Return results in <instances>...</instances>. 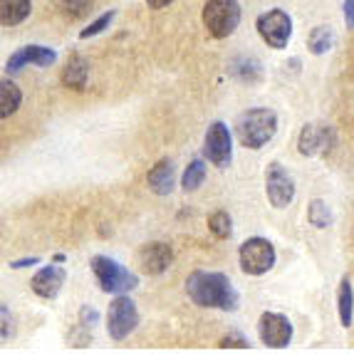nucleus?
Listing matches in <instances>:
<instances>
[{"label": "nucleus", "instance_id": "nucleus-2", "mask_svg": "<svg viewBox=\"0 0 354 354\" xmlns=\"http://www.w3.org/2000/svg\"><path fill=\"white\" fill-rule=\"evenodd\" d=\"M278 131V114L266 106L243 112L236 122V136L245 149H263Z\"/></svg>", "mask_w": 354, "mask_h": 354}, {"label": "nucleus", "instance_id": "nucleus-5", "mask_svg": "<svg viewBox=\"0 0 354 354\" xmlns=\"http://www.w3.org/2000/svg\"><path fill=\"white\" fill-rule=\"evenodd\" d=\"M139 310H136V302L129 295H117L109 302V310H106V332L114 342H122L131 332L139 327Z\"/></svg>", "mask_w": 354, "mask_h": 354}, {"label": "nucleus", "instance_id": "nucleus-17", "mask_svg": "<svg viewBox=\"0 0 354 354\" xmlns=\"http://www.w3.org/2000/svg\"><path fill=\"white\" fill-rule=\"evenodd\" d=\"M337 315H339V325L349 330L354 322V290L347 275L339 280V288H337Z\"/></svg>", "mask_w": 354, "mask_h": 354}, {"label": "nucleus", "instance_id": "nucleus-23", "mask_svg": "<svg viewBox=\"0 0 354 354\" xmlns=\"http://www.w3.org/2000/svg\"><path fill=\"white\" fill-rule=\"evenodd\" d=\"M208 230L218 241H228L233 236V218L228 216V211H213L208 216Z\"/></svg>", "mask_w": 354, "mask_h": 354}, {"label": "nucleus", "instance_id": "nucleus-30", "mask_svg": "<svg viewBox=\"0 0 354 354\" xmlns=\"http://www.w3.org/2000/svg\"><path fill=\"white\" fill-rule=\"evenodd\" d=\"M171 3H174V0H147V6L153 8V10H161V8L171 6Z\"/></svg>", "mask_w": 354, "mask_h": 354}, {"label": "nucleus", "instance_id": "nucleus-26", "mask_svg": "<svg viewBox=\"0 0 354 354\" xmlns=\"http://www.w3.org/2000/svg\"><path fill=\"white\" fill-rule=\"evenodd\" d=\"M30 266H40V258L32 255V258H20V260H12L10 263L12 270H23V268H30Z\"/></svg>", "mask_w": 354, "mask_h": 354}, {"label": "nucleus", "instance_id": "nucleus-11", "mask_svg": "<svg viewBox=\"0 0 354 354\" xmlns=\"http://www.w3.org/2000/svg\"><path fill=\"white\" fill-rule=\"evenodd\" d=\"M335 144V131L327 124H305L297 136V151L302 156H319L327 153Z\"/></svg>", "mask_w": 354, "mask_h": 354}, {"label": "nucleus", "instance_id": "nucleus-12", "mask_svg": "<svg viewBox=\"0 0 354 354\" xmlns=\"http://www.w3.org/2000/svg\"><path fill=\"white\" fill-rule=\"evenodd\" d=\"M55 59H57V53L53 48H45V45H25L23 50L18 53H12L6 62V70L8 75H18L23 67L28 65H35V67H50L55 65Z\"/></svg>", "mask_w": 354, "mask_h": 354}, {"label": "nucleus", "instance_id": "nucleus-6", "mask_svg": "<svg viewBox=\"0 0 354 354\" xmlns=\"http://www.w3.org/2000/svg\"><path fill=\"white\" fill-rule=\"evenodd\" d=\"M238 263L245 275H266L275 266V245L268 238H248L238 250Z\"/></svg>", "mask_w": 354, "mask_h": 354}, {"label": "nucleus", "instance_id": "nucleus-9", "mask_svg": "<svg viewBox=\"0 0 354 354\" xmlns=\"http://www.w3.org/2000/svg\"><path fill=\"white\" fill-rule=\"evenodd\" d=\"M266 194H268V201H270L272 208H288L295 198V181L290 176L288 171L283 169V164L278 161H272L268 164V171H266Z\"/></svg>", "mask_w": 354, "mask_h": 354}, {"label": "nucleus", "instance_id": "nucleus-24", "mask_svg": "<svg viewBox=\"0 0 354 354\" xmlns=\"http://www.w3.org/2000/svg\"><path fill=\"white\" fill-rule=\"evenodd\" d=\"M117 18V10H109V12H102L100 18L97 20H92V23L87 25V28L80 32V40H89V37H97V35H102L109 25H112V20Z\"/></svg>", "mask_w": 354, "mask_h": 354}, {"label": "nucleus", "instance_id": "nucleus-1", "mask_svg": "<svg viewBox=\"0 0 354 354\" xmlns=\"http://www.w3.org/2000/svg\"><path fill=\"white\" fill-rule=\"evenodd\" d=\"M186 292H189L191 302L198 307H208V310H223V313H233L238 310V290L233 288L228 275L213 270H196L186 280Z\"/></svg>", "mask_w": 354, "mask_h": 354}, {"label": "nucleus", "instance_id": "nucleus-4", "mask_svg": "<svg viewBox=\"0 0 354 354\" xmlns=\"http://www.w3.org/2000/svg\"><path fill=\"white\" fill-rule=\"evenodd\" d=\"M201 20L208 35L216 40H225L241 25V3L238 0H208L203 6Z\"/></svg>", "mask_w": 354, "mask_h": 354}, {"label": "nucleus", "instance_id": "nucleus-22", "mask_svg": "<svg viewBox=\"0 0 354 354\" xmlns=\"http://www.w3.org/2000/svg\"><path fill=\"white\" fill-rule=\"evenodd\" d=\"M307 221H310V225H315V228H330V225L335 223V216H332L330 206H327L322 198H315V201H310V206H307Z\"/></svg>", "mask_w": 354, "mask_h": 354}, {"label": "nucleus", "instance_id": "nucleus-21", "mask_svg": "<svg viewBox=\"0 0 354 354\" xmlns=\"http://www.w3.org/2000/svg\"><path fill=\"white\" fill-rule=\"evenodd\" d=\"M203 181H206V164H203V159H194L181 176V189L186 194H194V191L201 189Z\"/></svg>", "mask_w": 354, "mask_h": 354}, {"label": "nucleus", "instance_id": "nucleus-25", "mask_svg": "<svg viewBox=\"0 0 354 354\" xmlns=\"http://www.w3.org/2000/svg\"><path fill=\"white\" fill-rule=\"evenodd\" d=\"M218 347L221 349H248L250 342L241 335H228V337H223V339H221Z\"/></svg>", "mask_w": 354, "mask_h": 354}, {"label": "nucleus", "instance_id": "nucleus-8", "mask_svg": "<svg viewBox=\"0 0 354 354\" xmlns=\"http://www.w3.org/2000/svg\"><path fill=\"white\" fill-rule=\"evenodd\" d=\"M203 156L218 169L230 166V161H233V136H230L225 122H213L208 127L206 136H203Z\"/></svg>", "mask_w": 354, "mask_h": 354}, {"label": "nucleus", "instance_id": "nucleus-16", "mask_svg": "<svg viewBox=\"0 0 354 354\" xmlns=\"http://www.w3.org/2000/svg\"><path fill=\"white\" fill-rule=\"evenodd\" d=\"M87 77H89V62L87 59L77 53L70 55L65 70H62V75H59L62 84H65L67 89H77V92H82V89L87 87Z\"/></svg>", "mask_w": 354, "mask_h": 354}, {"label": "nucleus", "instance_id": "nucleus-13", "mask_svg": "<svg viewBox=\"0 0 354 354\" xmlns=\"http://www.w3.org/2000/svg\"><path fill=\"white\" fill-rule=\"evenodd\" d=\"M136 258H139V266H142V270L147 272V275H161V272L169 270V266L174 263V250L169 243H147V245H142L139 248V253H136Z\"/></svg>", "mask_w": 354, "mask_h": 354}, {"label": "nucleus", "instance_id": "nucleus-29", "mask_svg": "<svg viewBox=\"0 0 354 354\" xmlns=\"http://www.w3.org/2000/svg\"><path fill=\"white\" fill-rule=\"evenodd\" d=\"M0 315H3V339L10 337V319H8V307H0Z\"/></svg>", "mask_w": 354, "mask_h": 354}, {"label": "nucleus", "instance_id": "nucleus-27", "mask_svg": "<svg viewBox=\"0 0 354 354\" xmlns=\"http://www.w3.org/2000/svg\"><path fill=\"white\" fill-rule=\"evenodd\" d=\"M342 15H344V23H347V28L354 30V0H344Z\"/></svg>", "mask_w": 354, "mask_h": 354}, {"label": "nucleus", "instance_id": "nucleus-3", "mask_svg": "<svg viewBox=\"0 0 354 354\" xmlns=\"http://www.w3.org/2000/svg\"><path fill=\"white\" fill-rule=\"evenodd\" d=\"M89 266H92V272H95L97 283H100V288L104 290V292L124 295V292H131V290L139 288L136 272L127 270L122 263L106 258V255H95Z\"/></svg>", "mask_w": 354, "mask_h": 354}, {"label": "nucleus", "instance_id": "nucleus-28", "mask_svg": "<svg viewBox=\"0 0 354 354\" xmlns=\"http://www.w3.org/2000/svg\"><path fill=\"white\" fill-rule=\"evenodd\" d=\"M62 6L67 8V10H75V12H80V10H84V8L89 6V0H59Z\"/></svg>", "mask_w": 354, "mask_h": 354}, {"label": "nucleus", "instance_id": "nucleus-14", "mask_svg": "<svg viewBox=\"0 0 354 354\" xmlns=\"http://www.w3.org/2000/svg\"><path fill=\"white\" fill-rule=\"evenodd\" d=\"M65 285V270L57 266H45L32 275L30 280V288L37 297L42 300H55L59 295V290Z\"/></svg>", "mask_w": 354, "mask_h": 354}, {"label": "nucleus", "instance_id": "nucleus-20", "mask_svg": "<svg viewBox=\"0 0 354 354\" xmlns=\"http://www.w3.org/2000/svg\"><path fill=\"white\" fill-rule=\"evenodd\" d=\"M335 45V30L330 25H317L307 37V50L313 55H327Z\"/></svg>", "mask_w": 354, "mask_h": 354}, {"label": "nucleus", "instance_id": "nucleus-19", "mask_svg": "<svg viewBox=\"0 0 354 354\" xmlns=\"http://www.w3.org/2000/svg\"><path fill=\"white\" fill-rule=\"evenodd\" d=\"M23 104V92L12 80H3L0 82V117L8 119L10 114L18 112V106Z\"/></svg>", "mask_w": 354, "mask_h": 354}, {"label": "nucleus", "instance_id": "nucleus-10", "mask_svg": "<svg viewBox=\"0 0 354 354\" xmlns=\"http://www.w3.org/2000/svg\"><path fill=\"white\" fill-rule=\"evenodd\" d=\"M260 342L270 349H285L292 342V322L280 313H263L258 319Z\"/></svg>", "mask_w": 354, "mask_h": 354}, {"label": "nucleus", "instance_id": "nucleus-18", "mask_svg": "<svg viewBox=\"0 0 354 354\" xmlns=\"http://www.w3.org/2000/svg\"><path fill=\"white\" fill-rule=\"evenodd\" d=\"M32 10V3L30 0H0V23L6 28L12 25H20Z\"/></svg>", "mask_w": 354, "mask_h": 354}, {"label": "nucleus", "instance_id": "nucleus-15", "mask_svg": "<svg viewBox=\"0 0 354 354\" xmlns=\"http://www.w3.org/2000/svg\"><path fill=\"white\" fill-rule=\"evenodd\" d=\"M147 183L149 189L156 196H169L176 189V169L169 159H161L159 164L153 166L151 171L147 174Z\"/></svg>", "mask_w": 354, "mask_h": 354}, {"label": "nucleus", "instance_id": "nucleus-7", "mask_svg": "<svg viewBox=\"0 0 354 354\" xmlns=\"http://www.w3.org/2000/svg\"><path fill=\"white\" fill-rule=\"evenodd\" d=\"M255 28H258V35L263 37V42H268V48L272 50H285L290 37H292V18L280 8L260 12Z\"/></svg>", "mask_w": 354, "mask_h": 354}]
</instances>
